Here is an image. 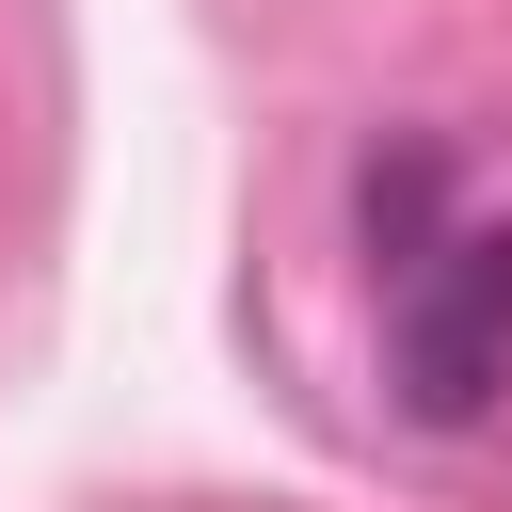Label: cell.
Segmentation results:
<instances>
[{"label": "cell", "instance_id": "6da1fadb", "mask_svg": "<svg viewBox=\"0 0 512 512\" xmlns=\"http://www.w3.org/2000/svg\"><path fill=\"white\" fill-rule=\"evenodd\" d=\"M368 304L416 416H480L512 384V208H480L448 144L368 160Z\"/></svg>", "mask_w": 512, "mask_h": 512}]
</instances>
